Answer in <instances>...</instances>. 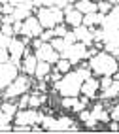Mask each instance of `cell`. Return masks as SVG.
Listing matches in <instances>:
<instances>
[{"label": "cell", "mask_w": 119, "mask_h": 134, "mask_svg": "<svg viewBox=\"0 0 119 134\" xmlns=\"http://www.w3.org/2000/svg\"><path fill=\"white\" fill-rule=\"evenodd\" d=\"M89 68L96 76H113L119 70L117 57L110 55L108 51H98L95 57L89 59Z\"/></svg>", "instance_id": "cell-1"}, {"label": "cell", "mask_w": 119, "mask_h": 134, "mask_svg": "<svg viewBox=\"0 0 119 134\" xmlns=\"http://www.w3.org/2000/svg\"><path fill=\"white\" fill-rule=\"evenodd\" d=\"M81 85H83L81 76L78 72H68L64 74V77H61L55 83V89L59 91L61 96H78L81 93Z\"/></svg>", "instance_id": "cell-2"}, {"label": "cell", "mask_w": 119, "mask_h": 134, "mask_svg": "<svg viewBox=\"0 0 119 134\" xmlns=\"http://www.w3.org/2000/svg\"><path fill=\"white\" fill-rule=\"evenodd\" d=\"M36 15H38V21L42 23L44 29H55L57 25L64 21V12L57 6H49V8L42 6V8H38Z\"/></svg>", "instance_id": "cell-3"}, {"label": "cell", "mask_w": 119, "mask_h": 134, "mask_svg": "<svg viewBox=\"0 0 119 134\" xmlns=\"http://www.w3.org/2000/svg\"><path fill=\"white\" fill-rule=\"evenodd\" d=\"M44 113L36 111L34 108L30 110H21L15 113V127H34V125L42 123Z\"/></svg>", "instance_id": "cell-4"}, {"label": "cell", "mask_w": 119, "mask_h": 134, "mask_svg": "<svg viewBox=\"0 0 119 134\" xmlns=\"http://www.w3.org/2000/svg\"><path fill=\"white\" fill-rule=\"evenodd\" d=\"M62 59H68L72 64H76V62L87 59V46L81 42H76V43H70V46L64 47V51L61 53Z\"/></svg>", "instance_id": "cell-5"}, {"label": "cell", "mask_w": 119, "mask_h": 134, "mask_svg": "<svg viewBox=\"0 0 119 134\" xmlns=\"http://www.w3.org/2000/svg\"><path fill=\"white\" fill-rule=\"evenodd\" d=\"M29 87H30V81H29V77L26 76H17L13 81L6 87V91H4V98H15V96H21L23 93L29 91Z\"/></svg>", "instance_id": "cell-6"}, {"label": "cell", "mask_w": 119, "mask_h": 134, "mask_svg": "<svg viewBox=\"0 0 119 134\" xmlns=\"http://www.w3.org/2000/svg\"><path fill=\"white\" fill-rule=\"evenodd\" d=\"M25 49H26L25 42L17 40V38H12L10 46H8V51H10V62H12V64H15L17 68H19L21 60H23V57H25Z\"/></svg>", "instance_id": "cell-7"}, {"label": "cell", "mask_w": 119, "mask_h": 134, "mask_svg": "<svg viewBox=\"0 0 119 134\" xmlns=\"http://www.w3.org/2000/svg\"><path fill=\"white\" fill-rule=\"evenodd\" d=\"M36 59H38V60H45V62H49V64L53 66V64H57V60L61 59V53L55 51L49 42H44L42 46L36 49Z\"/></svg>", "instance_id": "cell-8"}, {"label": "cell", "mask_w": 119, "mask_h": 134, "mask_svg": "<svg viewBox=\"0 0 119 134\" xmlns=\"http://www.w3.org/2000/svg\"><path fill=\"white\" fill-rule=\"evenodd\" d=\"M44 32V26L38 21V17H26L23 21V36L25 38H40V34Z\"/></svg>", "instance_id": "cell-9"}, {"label": "cell", "mask_w": 119, "mask_h": 134, "mask_svg": "<svg viewBox=\"0 0 119 134\" xmlns=\"http://www.w3.org/2000/svg\"><path fill=\"white\" fill-rule=\"evenodd\" d=\"M104 47L110 55L119 57V30L115 32H104Z\"/></svg>", "instance_id": "cell-10"}, {"label": "cell", "mask_w": 119, "mask_h": 134, "mask_svg": "<svg viewBox=\"0 0 119 134\" xmlns=\"http://www.w3.org/2000/svg\"><path fill=\"white\" fill-rule=\"evenodd\" d=\"M62 12H64V23L66 25H70V26L76 29V26H79L81 23H83V13L78 12L74 8V4H68Z\"/></svg>", "instance_id": "cell-11"}, {"label": "cell", "mask_w": 119, "mask_h": 134, "mask_svg": "<svg viewBox=\"0 0 119 134\" xmlns=\"http://www.w3.org/2000/svg\"><path fill=\"white\" fill-rule=\"evenodd\" d=\"M32 8H34L32 0H25V2L17 4V6L13 8V13H12V17H13L15 21H25L26 17H30V12H32Z\"/></svg>", "instance_id": "cell-12"}, {"label": "cell", "mask_w": 119, "mask_h": 134, "mask_svg": "<svg viewBox=\"0 0 119 134\" xmlns=\"http://www.w3.org/2000/svg\"><path fill=\"white\" fill-rule=\"evenodd\" d=\"M98 89H100V81L91 76L89 79L83 81V85H81V93H83L85 98H95L98 94Z\"/></svg>", "instance_id": "cell-13"}, {"label": "cell", "mask_w": 119, "mask_h": 134, "mask_svg": "<svg viewBox=\"0 0 119 134\" xmlns=\"http://www.w3.org/2000/svg\"><path fill=\"white\" fill-rule=\"evenodd\" d=\"M74 34H76V40L81 42V43H85L87 47L91 46V43H93V29H89V26H85V25L76 26Z\"/></svg>", "instance_id": "cell-14"}, {"label": "cell", "mask_w": 119, "mask_h": 134, "mask_svg": "<svg viewBox=\"0 0 119 134\" xmlns=\"http://www.w3.org/2000/svg\"><path fill=\"white\" fill-rule=\"evenodd\" d=\"M23 70L26 76H34L36 72V66H38V59H36V55H30L29 49H25V57H23Z\"/></svg>", "instance_id": "cell-15"}, {"label": "cell", "mask_w": 119, "mask_h": 134, "mask_svg": "<svg viewBox=\"0 0 119 134\" xmlns=\"http://www.w3.org/2000/svg\"><path fill=\"white\" fill-rule=\"evenodd\" d=\"M104 17H106V15H104V13H100V12L87 13V15H83V23H81V25L89 26V29H95V26H100V25H102Z\"/></svg>", "instance_id": "cell-16"}, {"label": "cell", "mask_w": 119, "mask_h": 134, "mask_svg": "<svg viewBox=\"0 0 119 134\" xmlns=\"http://www.w3.org/2000/svg\"><path fill=\"white\" fill-rule=\"evenodd\" d=\"M49 74H51V64H49V62H45V60H38V66H36L34 76L38 77L40 81H47Z\"/></svg>", "instance_id": "cell-17"}, {"label": "cell", "mask_w": 119, "mask_h": 134, "mask_svg": "<svg viewBox=\"0 0 119 134\" xmlns=\"http://www.w3.org/2000/svg\"><path fill=\"white\" fill-rule=\"evenodd\" d=\"M115 96H119V79H113V81L108 87H104L102 93H100L102 100H110V98H115Z\"/></svg>", "instance_id": "cell-18"}, {"label": "cell", "mask_w": 119, "mask_h": 134, "mask_svg": "<svg viewBox=\"0 0 119 134\" xmlns=\"http://www.w3.org/2000/svg\"><path fill=\"white\" fill-rule=\"evenodd\" d=\"M74 8H76L78 12H81L83 15H87V13H93V12H98L96 2H93V0H78V2L74 4Z\"/></svg>", "instance_id": "cell-19"}, {"label": "cell", "mask_w": 119, "mask_h": 134, "mask_svg": "<svg viewBox=\"0 0 119 134\" xmlns=\"http://www.w3.org/2000/svg\"><path fill=\"white\" fill-rule=\"evenodd\" d=\"M62 106L74 110V111H81L85 108V102H79L78 96H62Z\"/></svg>", "instance_id": "cell-20"}, {"label": "cell", "mask_w": 119, "mask_h": 134, "mask_svg": "<svg viewBox=\"0 0 119 134\" xmlns=\"http://www.w3.org/2000/svg\"><path fill=\"white\" fill-rule=\"evenodd\" d=\"M79 117H81V121L85 123V127H87V129H95V127H96V123H98L95 115L91 113V111H87L85 108L79 111Z\"/></svg>", "instance_id": "cell-21"}, {"label": "cell", "mask_w": 119, "mask_h": 134, "mask_svg": "<svg viewBox=\"0 0 119 134\" xmlns=\"http://www.w3.org/2000/svg\"><path fill=\"white\" fill-rule=\"evenodd\" d=\"M96 117V121H102V123H110V113L102 108V104H95L93 111H91Z\"/></svg>", "instance_id": "cell-22"}, {"label": "cell", "mask_w": 119, "mask_h": 134, "mask_svg": "<svg viewBox=\"0 0 119 134\" xmlns=\"http://www.w3.org/2000/svg\"><path fill=\"white\" fill-rule=\"evenodd\" d=\"M12 115H8V113H4L2 110H0V130H10L12 129Z\"/></svg>", "instance_id": "cell-23"}, {"label": "cell", "mask_w": 119, "mask_h": 134, "mask_svg": "<svg viewBox=\"0 0 119 134\" xmlns=\"http://www.w3.org/2000/svg\"><path fill=\"white\" fill-rule=\"evenodd\" d=\"M55 66H57V70H59L61 74H68L70 68H72V62H70L68 59H62V57H61V59L57 60V64H55Z\"/></svg>", "instance_id": "cell-24"}, {"label": "cell", "mask_w": 119, "mask_h": 134, "mask_svg": "<svg viewBox=\"0 0 119 134\" xmlns=\"http://www.w3.org/2000/svg\"><path fill=\"white\" fill-rule=\"evenodd\" d=\"M49 43H51V47L57 51V53H62V51H64V47H66V42L62 40V38H59V36H55Z\"/></svg>", "instance_id": "cell-25"}, {"label": "cell", "mask_w": 119, "mask_h": 134, "mask_svg": "<svg viewBox=\"0 0 119 134\" xmlns=\"http://www.w3.org/2000/svg\"><path fill=\"white\" fill-rule=\"evenodd\" d=\"M0 110H2L4 113H8V115H12V117H15L17 106H15L13 102H4V104H0Z\"/></svg>", "instance_id": "cell-26"}, {"label": "cell", "mask_w": 119, "mask_h": 134, "mask_svg": "<svg viewBox=\"0 0 119 134\" xmlns=\"http://www.w3.org/2000/svg\"><path fill=\"white\" fill-rule=\"evenodd\" d=\"M96 8H98V12L100 13H104V15H108L110 12H112V4H110V2H106V0H100V2H96Z\"/></svg>", "instance_id": "cell-27"}, {"label": "cell", "mask_w": 119, "mask_h": 134, "mask_svg": "<svg viewBox=\"0 0 119 134\" xmlns=\"http://www.w3.org/2000/svg\"><path fill=\"white\" fill-rule=\"evenodd\" d=\"M53 38H55L53 29H44V32L40 34V40H42V42H51Z\"/></svg>", "instance_id": "cell-28"}, {"label": "cell", "mask_w": 119, "mask_h": 134, "mask_svg": "<svg viewBox=\"0 0 119 134\" xmlns=\"http://www.w3.org/2000/svg\"><path fill=\"white\" fill-rule=\"evenodd\" d=\"M42 104V98H40V94H29V106L30 108H38V106Z\"/></svg>", "instance_id": "cell-29"}, {"label": "cell", "mask_w": 119, "mask_h": 134, "mask_svg": "<svg viewBox=\"0 0 119 134\" xmlns=\"http://www.w3.org/2000/svg\"><path fill=\"white\" fill-rule=\"evenodd\" d=\"M6 62H10V51L8 47H0V64H6Z\"/></svg>", "instance_id": "cell-30"}, {"label": "cell", "mask_w": 119, "mask_h": 134, "mask_svg": "<svg viewBox=\"0 0 119 134\" xmlns=\"http://www.w3.org/2000/svg\"><path fill=\"white\" fill-rule=\"evenodd\" d=\"M62 40L66 42V46H70V43H76L78 40H76V34H74V30H68L64 36H62Z\"/></svg>", "instance_id": "cell-31"}, {"label": "cell", "mask_w": 119, "mask_h": 134, "mask_svg": "<svg viewBox=\"0 0 119 134\" xmlns=\"http://www.w3.org/2000/svg\"><path fill=\"white\" fill-rule=\"evenodd\" d=\"M0 32L6 34V36H10V38H13V26H12V25L2 23V26H0Z\"/></svg>", "instance_id": "cell-32"}, {"label": "cell", "mask_w": 119, "mask_h": 134, "mask_svg": "<svg viewBox=\"0 0 119 134\" xmlns=\"http://www.w3.org/2000/svg\"><path fill=\"white\" fill-rule=\"evenodd\" d=\"M53 32H55V36L62 38V36H64V34H66L68 30H66V26H64V25H57V26H55V29H53Z\"/></svg>", "instance_id": "cell-33"}, {"label": "cell", "mask_w": 119, "mask_h": 134, "mask_svg": "<svg viewBox=\"0 0 119 134\" xmlns=\"http://www.w3.org/2000/svg\"><path fill=\"white\" fill-rule=\"evenodd\" d=\"M19 108H21V110H26V108H29V94H26V93H23V94H21Z\"/></svg>", "instance_id": "cell-34"}, {"label": "cell", "mask_w": 119, "mask_h": 134, "mask_svg": "<svg viewBox=\"0 0 119 134\" xmlns=\"http://www.w3.org/2000/svg\"><path fill=\"white\" fill-rule=\"evenodd\" d=\"M12 26H13V36H17V34L23 32V21H15Z\"/></svg>", "instance_id": "cell-35"}, {"label": "cell", "mask_w": 119, "mask_h": 134, "mask_svg": "<svg viewBox=\"0 0 119 134\" xmlns=\"http://www.w3.org/2000/svg\"><path fill=\"white\" fill-rule=\"evenodd\" d=\"M13 4H10V2H8V4H4V8H2V15H12L13 13Z\"/></svg>", "instance_id": "cell-36"}, {"label": "cell", "mask_w": 119, "mask_h": 134, "mask_svg": "<svg viewBox=\"0 0 119 134\" xmlns=\"http://www.w3.org/2000/svg\"><path fill=\"white\" fill-rule=\"evenodd\" d=\"M76 72L81 76V79H83V81H85V79H89L91 77V70H85V68H79V70H76Z\"/></svg>", "instance_id": "cell-37"}, {"label": "cell", "mask_w": 119, "mask_h": 134, "mask_svg": "<svg viewBox=\"0 0 119 134\" xmlns=\"http://www.w3.org/2000/svg\"><path fill=\"white\" fill-rule=\"evenodd\" d=\"M117 117H119V104H115V106H113V110L110 111V119L117 121Z\"/></svg>", "instance_id": "cell-38"}, {"label": "cell", "mask_w": 119, "mask_h": 134, "mask_svg": "<svg viewBox=\"0 0 119 134\" xmlns=\"http://www.w3.org/2000/svg\"><path fill=\"white\" fill-rule=\"evenodd\" d=\"M2 23H6V25H13L15 19H13L12 15H2Z\"/></svg>", "instance_id": "cell-39"}, {"label": "cell", "mask_w": 119, "mask_h": 134, "mask_svg": "<svg viewBox=\"0 0 119 134\" xmlns=\"http://www.w3.org/2000/svg\"><path fill=\"white\" fill-rule=\"evenodd\" d=\"M49 79H53V81H55V83H57V81H59V79H61V72H59V70H57V72H53V74H49Z\"/></svg>", "instance_id": "cell-40"}, {"label": "cell", "mask_w": 119, "mask_h": 134, "mask_svg": "<svg viewBox=\"0 0 119 134\" xmlns=\"http://www.w3.org/2000/svg\"><path fill=\"white\" fill-rule=\"evenodd\" d=\"M110 130H119V121H112V123H110Z\"/></svg>", "instance_id": "cell-41"}, {"label": "cell", "mask_w": 119, "mask_h": 134, "mask_svg": "<svg viewBox=\"0 0 119 134\" xmlns=\"http://www.w3.org/2000/svg\"><path fill=\"white\" fill-rule=\"evenodd\" d=\"M55 4H57V0H44V6H55Z\"/></svg>", "instance_id": "cell-42"}, {"label": "cell", "mask_w": 119, "mask_h": 134, "mask_svg": "<svg viewBox=\"0 0 119 134\" xmlns=\"http://www.w3.org/2000/svg\"><path fill=\"white\" fill-rule=\"evenodd\" d=\"M42 43H44V42H42L40 38H34V47H36V49H38V47L42 46Z\"/></svg>", "instance_id": "cell-43"}, {"label": "cell", "mask_w": 119, "mask_h": 134, "mask_svg": "<svg viewBox=\"0 0 119 134\" xmlns=\"http://www.w3.org/2000/svg\"><path fill=\"white\" fill-rule=\"evenodd\" d=\"M32 4H34L36 8H42V6H44V0H32Z\"/></svg>", "instance_id": "cell-44"}, {"label": "cell", "mask_w": 119, "mask_h": 134, "mask_svg": "<svg viewBox=\"0 0 119 134\" xmlns=\"http://www.w3.org/2000/svg\"><path fill=\"white\" fill-rule=\"evenodd\" d=\"M2 8H4V4H2V2H0V13H2Z\"/></svg>", "instance_id": "cell-45"}, {"label": "cell", "mask_w": 119, "mask_h": 134, "mask_svg": "<svg viewBox=\"0 0 119 134\" xmlns=\"http://www.w3.org/2000/svg\"><path fill=\"white\" fill-rule=\"evenodd\" d=\"M0 26H2V13H0Z\"/></svg>", "instance_id": "cell-46"}, {"label": "cell", "mask_w": 119, "mask_h": 134, "mask_svg": "<svg viewBox=\"0 0 119 134\" xmlns=\"http://www.w3.org/2000/svg\"><path fill=\"white\" fill-rule=\"evenodd\" d=\"M117 64H119V57H117Z\"/></svg>", "instance_id": "cell-47"}, {"label": "cell", "mask_w": 119, "mask_h": 134, "mask_svg": "<svg viewBox=\"0 0 119 134\" xmlns=\"http://www.w3.org/2000/svg\"><path fill=\"white\" fill-rule=\"evenodd\" d=\"M117 121H119V117H117Z\"/></svg>", "instance_id": "cell-48"}, {"label": "cell", "mask_w": 119, "mask_h": 134, "mask_svg": "<svg viewBox=\"0 0 119 134\" xmlns=\"http://www.w3.org/2000/svg\"><path fill=\"white\" fill-rule=\"evenodd\" d=\"M0 2H2V0H0Z\"/></svg>", "instance_id": "cell-49"}]
</instances>
